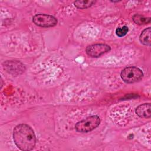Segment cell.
Masks as SVG:
<instances>
[{
    "instance_id": "6da1fadb",
    "label": "cell",
    "mask_w": 151,
    "mask_h": 151,
    "mask_svg": "<svg viewBox=\"0 0 151 151\" xmlns=\"http://www.w3.org/2000/svg\"><path fill=\"white\" fill-rule=\"evenodd\" d=\"M13 139L15 145L23 151L32 150L36 144L34 132L26 124H19L15 126L13 130Z\"/></svg>"
},
{
    "instance_id": "7a4b0ae2",
    "label": "cell",
    "mask_w": 151,
    "mask_h": 151,
    "mask_svg": "<svg viewBox=\"0 0 151 151\" xmlns=\"http://www.w3.org/2000/svg\"><path fill=\"white\" fill-rule=\"evenodd\" d=\"M120 77L124 82L131 84L140 81L143 77V73L137 67L130 66L122 70Z\"/></svg>"
},
{
    "instance_id": "3957f363",
    "label": "cell",
    "mask_w": 151,
    "mask_h": 151,
    "mask_svg": "<svg viewBox=\"0 0 151 151\" xmlns=\"http://www.w3.org/2000/svg\"><path fill=\"white\" fill-rule=\"evenodd\" d=\"M100 123V117L98 116L93 115L77 122L75 125V129L78 132L87 133L96 129Z\"/></svg>"
},
{
    "instance_id": "277c9868",
    "label": "cell",
    "mask_w": 151,
    "mask_h": 151,
    "mask_svg": "<svg viewBox=\"0 0 151 151\" xmlns=\"http://www.w3.org/2000/svg\"><path fill=\"white\" fill-rule=\"evenodd\" d=\"M32 21L36 25L44 28L52 27L57 25V19L50 15L38 14L32 17Z\"/></svg>"
},
{
    "instance_id": "5b68a950",
    "label": "cell",
    "mask_w": 151,
    "mask_h": 151,
    "mask_svg": "<svg viewBox=\"0 0 151 151\" xmlns=\"http://www.w3.org/2000/svg\"><path fill=\"white\" fill-rule=\"evenodd\" d=\"M110 50V47L106 44H95L88 46L86 49V54L91 57H99Z\"/></svg>"
},
{
    "instance_id": "8992f818",
    "label": "cell",
    "mask_w": 151,
    "mask_h": 151,
    "mask_svg": "<svg viewBox=\"0 0 151 151\" xmlns=\"http://www.w3.org/2000/svg\"><path fill=\"white\" fill-rule=\"evenodd\" d=\"M4 69L12 75H19L25 70L24 64L18 61H6L3 63Z\"/></svg>"
},
{
    "instance_id": "52a82bcc",
    "label": "cell",
    "mask_w": 151,
    "mask_h": 151,
    "mask_svg": "<svg viewBox=\"0 0 151 151\" xmlns=\"http://www.w3.org/2000/svg\"><path fill=\"white\" fill-rule=\"evenodd\" d=\"M150 109V103H144L137 107L136 109V113L141 118H150L151 116Z\"/></svg>"
},
{
    "instance_id": "ba28073f",
    "label": "cell",
    "mask_w": 151,
    "mask_h": 151,
    "mask_svg": "<svg viewBox=\"0 0 151 151\" xmlns=\"http://www.w3.org/2000/svg\"><path fill=\"white\" fill-rule=\"evenodd\" d=\"M150 33H151L150 27H148L145 29L141 32L139 39L142 44L146 46H150V44H151Z\"/></svg>"
},
{
    "instance_id": "9c48e42d",
    "label": "cell",
    "mask_w": 151,
    "mask_h": 151,
    "mask_svg": "<svg viewBox=\"0 0 151 151\" xmlns=\"http://www.w3.org/2000/svg\"><path fill=\"white\" fill-rule=\"evenodd\" d=\"M96 3V1L92 0H82L76 1L74 2V6L79 9H86Z\"/></svg>"
},
{
    "instance_id": "30bf717a",
    "label": "cell",
    "mask_w": 151,
    "mask_h": 151,
    "mask_svg": "<svg viewBox=\"0 0 151 151\" xmlns=\"http://www.w3.org/2000/svg\"><path fill=\"white\" fill-rule=\"evenodd\" d=\"M132 19L134 23L138 25H145L150 22V18L146 17L140 14H135L132 17Z\"/></svg>"
},
{
    "instance_id": "8fae6325",
    "label": "cell",
    "mask_w": 151,
    "mask_h": 151,
    "mask_svg": "<svg viewBox=\"0 0 151 151\" xmlns=\"http://www.w3.org/2000/svg\"><path fill=\"white\" fill-rule=\"evenodd\" d=\"M128 31H129L128 27L127 26L124 25L122 27L117 28L116 30V33L118 37H123L125 35H126V34L128 32Z\"/></svg>"
}]
</instances>
